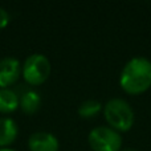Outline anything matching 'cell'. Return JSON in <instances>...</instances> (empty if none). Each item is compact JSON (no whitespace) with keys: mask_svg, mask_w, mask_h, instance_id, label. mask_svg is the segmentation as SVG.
Wrapping results in <instances>:
<instances>
[{"mask_svg":"<svg viewBox=\"0 0 151 151\" xmlns=\"http://www.w3.org/2000/svg\"><path fill=\"white\" fill-rule=\"evenodd\" d=\"M119 83L129 94H139L151 86V61L146 57H133L125 64Z\"/></svg>","mask_w":151,"mask_h":151,"instance_id":"cell-1","label":"cell"},{"mask_svg":"<svg viewBox=\"0 0 151 151\" xmlns=\"http://www.w3.org/2000/svg\"><path fill=\"white\" fill-rule=\"evenodd\" d=\"M104 115L109 126L117 131H127L134 125V110L123 98H111L104 105Z\"/></svg>","mask_w":151,"mask_h":151,"instance_id":"cell-2","label":"cell"},{"mask_svg":"<svg viewBox=\"0 0 151 151\" xmlns=\"http://www.w3.org/2000/svg\"><path fill=\"white\" fill-rule=\"evenodd\" d=\"M52 70L50 61L47 56L41 53H33L28 56L23 64V74L24 80L29 85H41L42 82L48 80Z\"/></svg>","mask_w":151,"mask_h":151,"instance_id":"cell-3","label":"cell"},{"mask_svg":"<svg viewBox=\"0 0 151 151\" xmlns=\"http://www.w3.org/2000/svg\"><path fill=\"white\" fill-rule=\"evenodd\" d=\"M88 141L93 151H121L122 137L109 126H98L89 133Z\"/></svg>","mask_w":151,"mask_h":151,"instance_id":"cell-4","label":"cell"},{"mask_svg":"<svg viewBox=\"0 0 151 151\" xmlns=\"http://www.w3.org/2000/svg\"><path fill=\"white\" fill-rule=\"evenodd\" d=\"M23 72L20 61L15 57H4L0 60V89L9 88L19 80Z\"/></svg>","mask_w":151,"mask_h":151,"instance_id":"cell-5","label":"cell"},{"mask_svg":"<svg viewBox=\"0 0 151 151\" xmlns=\"http://www.w3.org/2000/svg\"><path fill=\"white\" fill-rule=\"evenodd\" d=\"M28 147L31 151H58L60 143L56 135H53L52 133L36 131L29 137Z\"/></svg>","mask_w":151,"mask_h":151,"instance_id":"cell-6","label":"cell"},{"mask_svg":"<svg viewBox=\"0 0 151 151\" xmlns=\"http://www.w3.org/2000/svg\"><path fill=\"white\" fill-rule=\"evenodd\" d=\"M41 106V96L33 89H25L19 94V107L25 114H35Z\"/></svg>","mask_w":151,"mask_h":151,"instance_id":"cell-7","label":"cell"},{"mask_svg":"<svg viewBox=\"0 0 151 151\" xmlns=\"http://www.w3.org/2000/svg\"><path fill=\"white\" fill-rule=\"evenodd\" d=\"M19 129L12 118L3 117L0 118V147H7L16 141Z\"/></svg>","mask_w":151,"mask_h":151,"instance_id":"cell-8","label":"cell"},{"mask_svg":"<svg viewBox=\"0 0 151 151\" xmlns=\"http://www.w3.org/2000/svg\"><path fill=\"white\" fill-rule=\"evenodd\" d=\"M19 107V93L11 88L0 89V113L9 114Z\"/></svg>","mask_w":151,"mask_h":151,"instance_id":"cell-9","label":"cell"},{"mask_svg":"<svg viewBox=\"0 0 151 151\" xmlns=\"http://www.w3.org/2000/svg\"><path fill=\"white\" fill-rule=\"evenodd\" d=\"M102 105L97 99H86V101L81 102L78 106V114L82 118H93L102 110Z\"/></svg>","mask_w":151,"mask_h":151,"instance_id":"cell-10","label":"cell"},{"mask_svg":"<svg viewBox=\"0 0 151 151\" xmlns=\"http://www.w3.org/2000/svg\"><path fill=\"white\" fill-rule=\"evenodd\" d=\"M9 23V13L5 8L0 7V28H4Z\"/></svg>","mask_w":151,"mask_h":151,"instance_id":"cell-11","label":"cell"},{"mask_svg":"<svg viewBox=\"0 0 151 151\" xmlns=\"http://www.w3.org/2000/svg\"><path fill=\"white\" fill-rule=\"evenodd\" d=\"M0 151H15L12 149H7V147H3V149H0Z\"/></svg>","mask_w":151,"mask_h":151,"instance_id":"cell-12","label":"cell"},{"mask_svg":"<svg viewBox=\"0 0 151 151\" xmlns=\"http://www.w3.org/2000/svg\"><path fill=\"white\" fill-rule=\"evenodd\" d=\"M122 151H135V150H131V149H127V150H122Z\"/></svg>","mask_w":151,"mask_h":151,"instance_id":"cell-13","label":"cell"},{"mask_svg":"<svg viewBox=\"0 0 151 151\" xmlns=\"http://www.w3.org/2000/svg\"><path fill=\"white\" fill-rule=\"evenodd\" d=\"M0 149H1V147H0Z\"/></svg>","mask_w":151,"mask_h":151,"instance_id":"cell-14","label":"cell"}]
</instances>
